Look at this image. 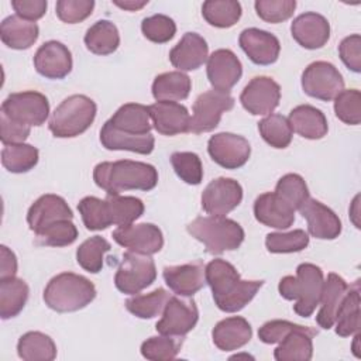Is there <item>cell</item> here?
<instances>
[{"label":"cell","mask_w":361,"mask_h":361,"mask_svg":"<svg viewBox=\"0 0 361 361\" xmlns=\"http://www.w3.org/2000/svg\"><path fill=\"white\" fill-rule=\"evenodd\" d=\"M204 276L214 303L227 313L244 309L264 285V281L241 279L235 267L221 258H216L206 265Z\"/></svg>","instance_id":"obj_1"},{"label":"cell","mask_w":361,"mask_h":361,"mask_svg":"<svg viewBox=\"0 0 361 361\" xmlns=\"http://www.w3.org/2000/svg\"><path fill=\"white\" fill-rule=\"evenodd\" d=\"M93 180L107 195H120L123 190L154 189L158 183V172L154 165L140 161H106L94 166Z\"/></svg>","instance_id":"obj_2"},{"label":"cell","mask_w":361,"mask_h":361,"mask_svg":"<svg viewBox=\"0 0 361 361\" xmlns=\"http://www.w3.org/2000/svg\"><path fill=\"white\" fill-rule=\"evenodd\" d=\"M323 271L314 264H300L296 275H286L279 281L278 290L286 300H295L293 310L302 317H309L320 303L323 289Z\"/></svg>","instance_id":"obj_3"},{"label":"cell","mask_w":361,"mask_h":361,"mask_svg":"<svg viewBox=\"0 0 361 361\" xmlns=\"http://www.w3.org/2000/svg\"><path fill=\"white\" fill-rule=\"evenodd\" d=\"M45 305L59 313L76 312L86 307L96 298V288L87 278L62 272L54 276L44 289Z\"/></svg>","instance_id":"obj_4"},{"label":"cell","mask_w":361,"mask_h":361,"mask_svg":"<svg viewBox=\"0 0 361 361\" xmlns=\"http://www.w3.org/2000/svg\"><path fill=\"white\" fill-rule=\"evenodd\" d=\"M186 230L192 237L203 243L206 252L213 255L237 250L244 241L243 227L227 217H196L186 226Z\"/></svg>","instance_id":"obj_5"},{"label":"cell","mask_w":361,"mask_h":361,"mask_svg":"<svg viewBox=\"0 0 361 361\" xmlns=\"http://www.w3.org/2000/svg\"><path fill=\"white\" fill-rule=\"evenodd\" d=\"M96 103L85 94L66 97L54 110L48 127L58 138H72L85 133L96 117Z\"/></svg>","instance_id":"obj_6"},{"label":"cell","mask_w":361,"mask_h":361,"mask_svg":"<svg viewBox=\"0 0 361 361\" xmlns=\"http://www.w3.org/2000/svg\"><path fill=\"white\" fill-rule=\"evenodd\" d=\"M157 278L155 262L149 255L127 251L114 276L116 288L126 295H137Z\"/></svg>","instance_id":"obj_7"},{"label":"cell","mask_w":361,"mask_h":361,"mask_svg":"<svg viewBox=\"0 0 361 361\" xmlns=\"http://www.w3.org/2000/svg\"><path fill=\"white\" fill-rule=\"evenodd\" d=\"M0 113L20 124L38 127L49 116V102L45 94L35 90L11 93L1 103Z\"/></svg>","instance_id":"obj_8"},{"label":"cell","mask_w":361,"mask_h":361,"mask_svg":"<svg viewBox=\"0 0 361 361\" xmlns=\"http://www.w3.org/2000/svg\"><path fill=\"white\" fill-rule=\"evenodd\" d=\"M234 107V97L227 92H220L216 89L203 92L199 94L193 103V113L189 121V133L202 134L213 131L223 113Z\"/></svg>","instance_id":"obj_9"},{"label":"cell","mask_w":361,"mask_h":361,"mask_svg":"<svg viewBox=\"0 0 361 361\" xmlns=\"http://www.w3.org/2000/svg\"><path fill=\"white\" fill-rule=\"evenodd\" d=\"M302 89L310 97L330 102L344 90V79L333 63L316 61L303 71Z\"/></svg>","instance_id":"obj_10"},{"label":"cell","mask_w":361,"mask_h":361,"mask_svg":"<svg viewBox=\"0 0 361 361\" xmlns=\"http://www.w3.org/2000/svg\"><path fill=\"white\" fill-rule=\"evenodd\" d=\"M197 320L199 310L193 299H189V296H171L155 329L165 336H185L196 326Z\"/></svg>","instance_id":"obj_11"},{"label":"cell","mask_w":361,"mask_h":361,"mask_svg":"<svg viewBox=\"0 0 361 361\" xmlns=\"http://www.w3.org/2000/svg\"><path fill=\"white\" fill-rule=\"evenodd\" d=\"M207 152L210 158L226 169H238L248 161L251 147L247 138L233 133H219L209 138Z\"/></svg>","instance_id":"obj_12"},{"label":"cell","mask_w":361,"mask_h":361,"mask_svg":"<svg viewBox=\"0 0 361 361\" xmlns=\"http://www.w3.org/2000/svg\"><path fill=\"white\" fill-rule=\"evenodd\" d=\"M243 200L241 185L231 178L213 179L202 193V209L217 217H226Z\"/></svg>","instance_id":"obj_13"},{"label":"cell","mask_w":361,"mask_h":361,"mask_svg":"<svg viewBox=\"0 0 361 361\" xmlns=\"http://www.w3.org/2000/svg\"><path fill=\"white\" fill-rule=\"evenodd\" d=\"M281 87L268 76L252 78L240 94L243 107L252 116L271 114L279 104Z\"/></svg>","instance_id":"obj_14"},{"label":"cell","mask_w":361,"mask_h":361,"mask_svg":"<svg viewBox=\"0 0 361 361\" xmlns=\"http://www.w3.org/2000/svg\"><path fill=\"white\" fill-rule=\"evenodd\" d=\"M113 240L128 251L145 255L157 254L164 245L162 231L152 223L117 227L113 231Z\"/></svg>","instance_id":"obj_15"},{"label":"cell","mask_w":361,"mask_h":361,"mask_svg":"<svg viewBox=\"0 0 361 361\" xmlns=\"http://www.w3.org/2000/svg\"><path fill=\"white\" fill-rule=\"evenodd\" d=\"M307 223V231L319 240H334L341 233V220L322 202L310 196L298 209Z\"/></svg>","instance_id":"obj_16"},{"label":"cell","mask_w":361,"mask_h":361,"mask_svg":"<svg viewBox=\"0 0 361 361\" xmlns=\"http://www.w3.org/2000/svg\"><path fill=\"white\" fill-rule=\"evenodd\" d=\"M34 68L47 79H63L72 71V54L62 42L48 41L37 49Z\"/></svg>","instance_id":"obj_17"},{"label":"cell","mask_w":361,"mask_h":361,"mask_svg":"<svg viewBox=\"0 0 361 361\" xmlns=\"http://www.w3.org/2000/svg\"><path fill=\"white\" fill-rule=\"evenodd\" d=\"M207 79L213 89L230 92L243 75V65L237 55L230 49H216L207 58Z\"/></svg>","instance_id":"obj_18"},{"label":"cell","mask_w":361,"mask_h":361,"mask_svg":"<svg viewBox=\"0 0 361 361\" xmlns=\"http://www.w3.org/2000/svg\"><path fill=\"white\" fill-rule=\"evenodd\" d=\"M238 44L255 65H271L276 62L281 52L279 39L274 34L254 27L241 31Z\"/></svg>","instance_id":"obj_19"},{"label":"cell","mask_w":361,"mask_h":361,"mask_svg":"<svg viewBox=\"0 0 361 361\" xmlns=\"http://www.w3.org/2000/svg\"><path fill=\"white\" fill-rule=\"evenodd\" d=\"M72 219H73V213L68 206L66 200L52 193L39 196L31 204L27 213V223L35 234L59 220H72Z\"/></svg>","instance_id":"obj_20"},{"label":"cell","mask_w":361,"mask_h":361,"mask_svg":"<svg viewBox=\"0 0 361 361\" xmlns=\"http://www.w3.org/2000/svg\"><path fill=\"white\" fill-rule=\"evenodd\" d=\"M290 34L300 47L306 49H319L324 47L330 38V24L324 16L307 11L293 20L290 24Z\"/></svg>","instance_id":"obj_21"},{"label":"cell","mask_w":361,"mask_h":361,"mask_svg":"<svg viewBox=\"0 0 361 361\" xmlns=\"http://www.w3.org/2000/svg\"><path fill=\"white\" fill-rule=\"evenodd\" d=\"M255 219L274 228H288L295 221V209L275 192L259 195L254 202Z\"/></svg>","instance_id":"obj_22"},{"label":"cell","mask_w":361,"mask_h":361,"mask_svg":"<svg viewBox=\"0 0 361 361\" xmlns=\"http://www.w3.org/2000/svg\"><path fill=\"white\" fill-rule=\"evenodd\" d=\"M154 128L162 135L189 133L190 116L188 109L176 102H157L148 106Z\"/></svg>","instance_id":"obj_23"},{"label":"cell","mask_w":361,"mask_h":361,"mask_svg":"<svg viewBox=\"0 0 361 361\" xmlns=\"http://www.w3.org/2000/svg\"><path fill=\"white\" fill-rule=\"evenodd\" d=\"M204 265L195 261L183 265H171L164 268V279L169 289L179 296H193L206 283Z\"/></svg>","instance_id":"obj_24"},{"label":"cell","mask_w":361,"mask_h":361,"mask_svg":"<svg viewBox=\"0 0 361 361\" xmlns=\"http://www.w3.org/2000/svg\"><path fill=\"white\" fill-rule=\"evenodd\" d=\"M209 58V45L206 39L196 32H186L180 41L171 49V63L182 71H195Z\"/></svg>","instance_id":"obj_25"},{"label":"cell","mask_w":361,"mask_h":361,"mask_svg":"<svg viewBox=\"0 0 361 361\" xmlns=\"http://www.w3.org/2000/svg\"><path fill=\"white\" fill-rule=\"evenodd\" d=\"M348 283L337 274L330 272L323 282L320 296V310L316 316V322L322 329H331L336 320V313L348 290Z\"/></svg>","instance_id":"obj_26"},{"label":"cell","mask_w":361,"mask_h":361,"mask_svg":"<svg viewBox=\"0 0 361 361\" xmlns=\"http://www.w3.org/2000/svg\"><path fill=\"white\" fill-rule=\"evenodd\" d=\"M214 345L221 351H234L245 345L252 337L251 324L240 316L220 320L212 331Z\"/></svg>","instance_id":"obj_27"},{"label":"cell","mask_w":361,"mask_h":361,"mask_svg":"<svg viewBox=\"0 0 361 361\" xmlns=\"http://www.w3.org/2000/svg\"><path fill=\"white\" fill-rule=\"evenodd\" d=\"M317 330L299 326L292 330L285 338L279 341V345L274 351L276 361H309L313 355L312 338L317 336Z\"/></svg>","instance_id":"obj_28"},{"label":"cell","mask_w":361,"mask_h":361,"mask_svg":"<svg viewBox=\"0 0 361 361\" xmlns=\"http://www.w3.org/2000/svg\"><path fill=\"white\" fill-rule=\"evenodd\" d=\"M288 121L292 131L307 140H320L329 131L324 113L310 104H300L292 109Z\"/></svg>","instance_id":"obj_29"},{"label":"cell","mask_w":361,"mask_h":361,"mask_svg":"<svg viewBox=\"0 0 361 361\" xmlns=\"http://www.w3.org/2000/svg\"><path fill=\"white\" fill-rule=\"evenodd\" d=\"M100 142L106 149L110 151H131L137 154H151L154 149L155 140L149 134L135 135L116 130L106 121L100 130Z\"/></svg>","instance_id":"obj_30"},{"label":"cell","mask_w":361,"mask_h":361,"mask_svg":"<svg viewBox=\"0 0 361 361\" xmlns=\"http://www.w3.org/2000/svg\"><path fill=\"white\" fill-rule=\"evenodd\" d=\"M39 28L35 21L8 16L0 24V38L11 49H28L38 39Z\"/></svg>","instance_id":"obj_31"},{"label":"cell","mask_w":361,"mask_h":361,"mask_svg":"<svg viewBox=\"0 0 361 361\" xmlns=\"http://www.w3.org/2000/svg\"><path fill=\"white\" fill-rule=\"evenodd\" d=\"M149 118L151 117L147 106L140 103H126L107 121L118 131L144 135L149 134L152 128Z\"/></svg>","instance_id":"obj_32"},{"label":"cell","mask_w":361,"mask_h":361,"mask_svg":"<svg viewBox=\"0 0 361 361\" xmlns=\"http://www.w3.org/2000/svg\"><path fill=\"white\" fill-rule=\"evenodd\" d=\"M336 333L341 337H348L360 331L361 312H360V282L350 285L337 313H336Z\"/></svg>","instance_id":"obj_33"},{"label":"cell","mask_w":361,"mask_h":361,"mask_svg":"<svg viewBox=\"0 0 361 361\" xmlns=\"http://www.w3.org/2000/svg\"><path fill=\"white\" fill-rule=\"evenodd\" d=\"M192 89L190 78L180 72H165L158 75L152 82V96L157 102L185 100Z\"/></svg>","instance_id":"obj_34"},{"label":"cell","mask_w":361,"mask_h":361,"mask_svg":"<svg viewBox=\"0 0 361 361\" xmlns=\"http://www.w3.org/2000/svg\"><path fill=\"white\" fill-rule=\"evenodd\" d=\"M85 45L94 55H110L120 45L117 27L109 20H99L85 34Z\"/></svg>","instance_id":"obj_35"},{"label":"cell","mask_w":361,"mask_h":361,"mask_svg":"<svg viewBox=\"0 0 361 361\" xmlns=\"http://www.w3.org/2000/svg\"><path fill=\"white\" fill-rule=\"evenodd\" d=\"M30 295L28 285L21 278L0 279V316L3 320L16 317L25 306Z\"/></svg>","instance_id":"obj_36"},{"label":"cell","mask_w":361,"mask_h":361,"mask_svg":"<svg viewBox=\"0 0 361 361\" xmlns=\"http://www.w3.org/2000/svg\"><path fill=\"white\" fill-rule=\"evenodd\" d=\"M17 353L24 361H52L56 357V345L41 331H27L17 343Z\"/></svg>","instance_id":"obj_37"},{"label":"cell","mask_w":361,"mask_h":361,"mask_svg":"<svg viewBox=\"0 0 361 361\" xmlns=\"http://www.w3.org/2000/svg\"><path fill=\"white\" fill-rule=\"evenodd\" d=\"M241 4L235 0H207L202 6L203 18L213 27L230 28L241 17Z\"/></svg>","instance_id":"obj_38"},{"label":"cell","mask_w":361,"mask_h":361,"mask_svg":"<svg viewBox=\"0 0 361 361\" xmlns=\"http://www.w3.org/2000/svg\"><path fill=\"white\" fill-rule=\"evenodd\" d=\"M106 203L109 207L111 224H116L118 227L133 224V221L140 219L144 213L142 200L134 196L107 195Z\"/></svg>","instance_id":"obj_39"},{"label":"cell","mask_w":361,"mask_h":361,"mask_svg":"<svg viewBox=\"0 0 361 361\" xmlns=\"http://www.w3.org/2000/svg\"><path fill=\"white\" fill-rule=\"evenodd\" d=\"M38 155V149L31 144H10L1 149V164L11 173H24L37 165Z\"/></svg>","instance_id":"obj_40"},{"label":"cell","mask_w":361,"mask_h":361,"mask_svg":"<svg viewBox=\"0 0 361 361\" xmlns=\"http://www.w3.org/2000/svg\"><path fill=\"white\" fill-rule=\"evenodd\" d=\"M169 292L158 288L147 295H134L126 300V309L140 319H152L164 312L169 300Z\"/></svg>","instance_id":"obj_41"},{"label":"cell","mask_w":361,"mask_h":361,"mask_svg":"<svg viewBox=\"0 0 361 361\" xmlns=\"http://www.w3.org/2000/svg\"><path fill=\"white\" fill-rule=\"evenodd\" d=\"M110 243L100 237L93 235L85 240L76 250V261L78 264L90 274H97L103 268L104 254L110 251Z\"/></svg>","instance_id":"obj_42"},{"label":"cell","mask_w":361,"mask_h":361,"mask_svg":"<svg viewBox=\"0 0 361 361\" xmlns=\"http://www.w3.org/2000/svg\"><path fill=\"white\" fill-rule=\"evenodd\" d=\"M258 131L264 141L274 148H286L290 141L293 131L286 117L281 114H268L258 123Z\"/></svg>","instance_id":"obj_43"},{"label":"cell","mask_w":361,"mask_h":361,"mask_svg":"<svg viewBox=\"0 0 361 361\" xmlns=\"http://www.w3.org/2000/svg\"><path fill=\"white\" fill-rule=\"evenodd\" d=\"M183 336H157L149 337L141 344V354L151 361H166L176 358L180 351Z\"/></svg>","instance_id":"obj_44"},{"label":"cell","mask_w":361,"mask_h":361,"mask_svg":"<svg viewBox=\"0 0 361 361\" xmlns=\"http://www.w3.org/2000/svg\"><path fill=\"white\" fill-rule=\"evenodd\" d=\"M78 210L87 230L99 231L107 228L111 224L106 199L102 200L96 196H86L78 203Z\"/></svg>","instance_id":"obj_45"},{"label":"cell","mask_w":361,"mask_h":361,"mask_svg":"<svg viewBox=\"0 0 361 361\" xmlns=\"http://www.w3.org/2000/svg\"><path fill=\"white\" fill-rule=\"evenodd\" d=\"M309 245V234L305 230H293L289 233H269L265 237V247L274 254L299 252Z\"/></svg>","instance_id":"obj_46"},{"label":"cell","mask_w":361,"mask_h":361,"mask_svg":"<svg viewBox=\"0 0 361 361\" xmlns=\"http://www.w3.org/2000/svg\"><path fill=\"white\" fill-rule=\"evenodd\" d=\"M78 228L72 220H59L35 234V243L48 247H65L75 243Z\"/></svg>","instance_id":"obj_47"},{"label":"cell","mask_w":361,"mask_h":361,"mask_svg":"<svg viewBox=\"0 0 361 361\" xmlns=\"http://www.w3.org/2000/svg\"><path fill=\"white\" fill-rule=\"evenodd\" d=\"M171 164L175 173L188 185H199L203 179V166L197 154L195 152H173Z\"/></svg>","instance_id":"obj_48"},{"label":"cell","mask_w":361,"mask_h":361,"mask_svg":"<svg viewBox=\"0 0 361 361\" xmlns=\"http://www.w3.org/2000/svg\"><path fill=\"white\" fill-rule=\"evenodd\" d=\"M334 113L338 120L350 126H358L361 121V93L357 89H348L338 93L334 99Z\"/></svg>","instance_id":"obj_49"},{"label":"cell","mask_w":361,"mask_h":361,"mask_svg":"<svg viewBox=\"0 0 361 361\" xmlns=\"http://www.w3.org/2000/svg\"><path fill=\"white\" fill-rule=\"evenodd\" d=\"M275 193L285 199L295 210H298L302 203L309 197L307 185L305 179L298 173L283 175L275 186Z\"/></svg>","instance_id":"obj_50"},{"label":"cell","mask_w":361,"mask_h":361,"mask_svg":"<svg viewBox=\"0 0 361 361\" xmlns=\"http://www.w3.org/2000/svg\"><path fill=\"white\" fill-rule=\"evenodd\" d=\"M141 31L147 39L157 44H165L173 38L176 32L175 21L165 14H154L141 23Z\"/></svg>","instance_id":"obj_51"},{"label":"cell","mask_w":361,"mask_h":361,"mask_svg":"<svg viewBox=\"0 0 361 361\" xmlns=\"http://www.w3.org/2000/svg\"><path fill=\"white\" fill-rule=\"evenodd\" d=\"M258 17L267 23H282L293 16L295 0H257L254 3Z\"/></svg>","instance_id":"obj_52"},{"label":"cell","mask_w":361,"mask_h":361,"mask_svg":"<svg viewBox=\"0 0 361 361\" xmlns=\"http://www.w3.org/2000/svg\"><path fill=\"white\" fill-rule=\"evenodd\" d=\"M94 8L93 0H58L56 16L66 24H76L86 20Z\"/></svg>","instance_id":"obj_53"},{"label":"cell","mask_w":361,"mask_h":361,"mask_svg":"<svg viewBox=\"0 0 361 361\" xmlns=\"http://www.w3.org/2000/svg\"><path fill=\"white\" fill-rule=\"evenodd\" d=\"M338 55L343 63L353 72L361 71V37L353 34L345 37L338 45Z\"/></svg>","instance_id":"obj_54"},{"label":"cell","mask_w":361,"mask_h":361,"mask_svg":"<svg viewBox=\"0 0 361 361\" xmlns=\"http://www.w3.org/2000/svg\"><path fill=\"white\" fill-rule=\"evenodd\" d=\"M300 324H295L288 320H271L264 323L258 330V337L265 344H275L285 338L292 330L298 329Z\"/></svg>","instance_id":"obj_55"},{"label":"cell","mask_w":361,"mask_h":361,"mask_svg":"<svg viewBox=\"0 0 361 361\" xmlns=\"http://www.w3.org/2000/svg\"><path fill=\"white\" fill-rule=\"evenodd\" d=\"M0 140L3 145H10V144H21L24 142L31 131V127L20 124L17 121L10 120L4 114L0 113Z\"/></svg>","instance_id":"obj_56"},{"label":"cell","mask_w":361,"mask_h":361,"mask_svg":"<svg viewBox=\"0 0 361 361\" xmlns=\"http://www.w3.org/2000/svg\"><path fill=\"white\" fill-rule=\"evenodd\" d=\"M48 3L45 0H13L11 7L16 14L24 20L35 21L47 13Z\"/></svg>","instance_id":"obj_57"},{"label":"cell","mask_w":361,"mask_h":361,"mask_svg":"<svg viewBox=\"0 0 361 361\" xmlns=\"http://www.w3.org/2000/svg\"><path fill=\"white\" fill-rule=\"evenodd\" d=\"M0 279H7L16 276L17 272V258L11 250L6 245L0 247Z\"/></svg>","instance_id":"obj_58"},{"label":"cell","mask_w":361,"mask_h":361,"mask_svg":"<svg viewBox=\"0 0 361 361\" xmlns=\"http://www.w3.org/2000/svg\"><path fill=\"white\" fill-rule=\"evenodd\" d=\"M113 3L127 11H137L148 4V0H113Z\"/></svg>","instance_id":"obj_59"}]
</instances>
